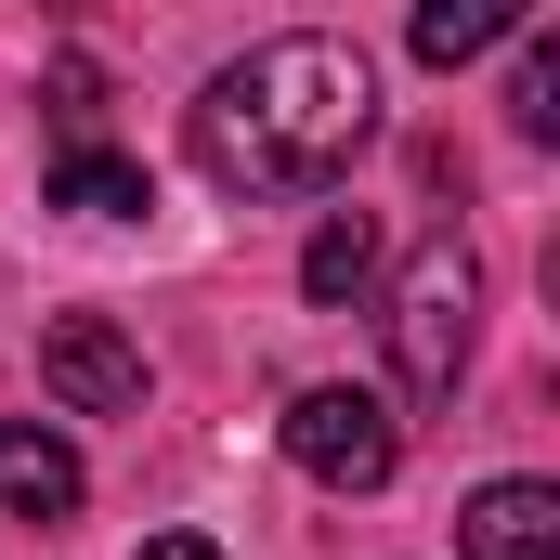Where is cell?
<instances>
[{
  "label": "cell",
  "instance_id": "7",
  "mask_svg": "<svg viewBox=\"0 0 560 560\" xmlns=\"http://www.w3.org/2000/svg\"><path fill=\"white\" fill-rule=\"evenodd\" d=\"M79 509V456L52 443V430H0V522H66Z\"/></svg>",
  "mask_w": 560,
  "mask_h": 560
},
{
  "label": "cell",
  "instance_id": "8",
  "mask_svg": "<svg viewBox=\"0 0 560 560\" xmlns=\"http://www.w3.org/2000/svg\"><path fill=\"white\" fill-rule=\"evenodd\" d=\"M522 26H535V0H418L405 39H418V66H482V52L522 39Z\"/></svg>",
  "mask_w": 560,
  "mask_h": 560
},
{
  "label": "cell",
  "instance_id": "5",
  "mask_svg": "<svg viewBox=\"0 0 560 560\" xmlns=\"http://www.w3.org/2000/svg\"><path fill=\"white\" fill-rule=\"evenodd\" d=\"M456 548L469 560H560V482H482L456 509Z\"/></svg>",
  "mask_w": 560,
  "mask_h": 560
},
{
  "label": "cell",
  "instance_id": "1",
  "mask_svg": "<svg viewBox=\"0 0 560 560\" xmlns=\"http://www.w3.org/2000/svg\"><path fill=\"white\" fill-rule=\"evenodd\" d=\"M378 131V66L352 39H261L196 92V170L222 196H313Z\"/></svg>",
  "mask_w": 560,
  "mask_h": 560
},
{
  "label": "cell",
  "instance_id": "9",
  "mask_svg": "<svg viewBox=\"0 0 560 560\" xmlns=\"http://www.w3.org/2000/svg\"><path fill=\"white\" fill-rule=\"evenodd\" d=\"M365 275H378V222H365V209H339V222L300 248V300H365Z\"/></svg>",
  "mask_w": 560,
  "mask_h": 560
},
{
  "label": "cell",
  "instance_id": "6",
  "mask_svg": "<svg viewBox=\"0 0 560 560\" xmlns=\"http://www.w3.org/2000/svg\"><path fill=\"white\" fill-rule=\"evenodd\" d=\"M52 209H92V222H143L156 209V183H143V156H118V143H92V131H52Z\"/></svg>",
  "mask_w": 560,
  "mask_h": 560
},
{
  "label": "cell",
  "instance_id": "11",
  "mask_svg": "<svg viewBox=\"0 0 560 560\" xmlns=\"http://www.w3.org/2000/svg\"><path fill=\"white\" fill-rule=\"evenodd\" d=\"M143 560H222V548H209V535H156Z\"/></svg>",
  "mask_w": 560,
  "mask_h": 560
},
{
  "label": "cell",
  "instance_id": "10",
  "mask_svg": "<svg viewBox=\"0 0 560 560\" xmlns=\"http://www.w3.org/2000/svg\"><path fill=\"white\" fill-rule=\"evenodd\" d=\"M509 118H522V143H560V52H548V39L522 52V79H509Z\"/></svg>",
  "mask_w": 560,
  "mask_h": 560
},
{
  "label": "cell",
  "instance_id": "2",
  "mask_svg": "<svg viewBox=\"0 0 560 560\" xmlns=\"http://www.w3.org/2000/svg\"><path fill=\"white\" fill-rule=\"evenodd\" d=\"M469 313H482V261L456 248V235H430L405 287H392V365H405V392L443 405L456 392V365H469Z\"/></svg>",
  "mask_w": 560,
  "mask_h": 560
},
{
  "label": "cell",
  "instance_id": "3",
  "mask_svg": "<svg viewBox=\"0 0 560 560\" xmlns=\"http://www.w3.org/2000/svg\"><path fill=\"white\" fill-rule=\"evenodd\" d=\"M287 456H300L326 495H378V482L405 469V418H392L378 392L326 378V392H300V405H287Z\"/></svg>",
  "mask_w": 560,
  "mask_h": 560
},
{
  "label": "cell",
  "instance_id": "4",
  "mask_svg": "<svg viewBox=\"0 0 560 560\" xmlns=\"http://www.w3.org/2000/svg\"><path fill=\"white\" fill-rule=\"evenodd\" d=\"M39 392H52L66 418H143V352L105 313H52V326H39Z\"/></svg>",
  "mask_w": 560,
  "mask_h": 560
}]
</instances>
